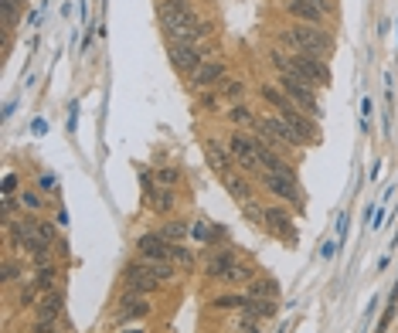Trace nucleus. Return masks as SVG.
<instances>
[{
    "label": "nucleus",
    "instance_id": "nucleus-5",
    "mask_svg": "<svg viewBox=\"0 0 398 333\" xmlns=\"http://www.w3.org/2000/svg\"><path fill=\"white\" fill-rule=\"evenodd\" d=\"M229 153L235 164H242V170L248 174H262V164H259V139L242 133V130H235L229 137Z\"/></svg>",
    "mask_w": 398,
    "mask_h": 333
},
{
    "label": "nucleus",
    "instance_id": "nucleus-13",
    "mask_svg": "<svg viewBox=\"0 0 398 333\" xmlns=\"http://www.w3.org/2000/svg\"><path fill=\"white\" fill-rule=\"evenodd\" d=\"M286 14H290L296 24H317V28H320V21H323V11L313 0H286Z\"/></svg>",
    "mask_w": 398,
    "mask_h": 333
},
{
    "label": "nucleus",
    "instance_id": "nucleus-28",
    "mask_svg": "<svg viewBox=\"0 0 398 333\" xmlns=\"http://www.w3.org/2000/svg\"><path fill=\"white\" fill-rule=\"evenodd\" d=\"M221 95H229V99H242L245 82H239V78H221Z\"/></svg>",
    "mask_w": 398,
    "mask_h": 333
},
{
    "label": "nucleus",
    "instance_id": "nucleus-17",
    "mask_svg": "<svg viewBox=\"0 0 398 333\" xmlns=\"http://www.w3.org/2000/svg\"><path fill=\"white\" fill-rule=\"evenodd\" d=\"M221 181H225V187H229V194L235 197L239 204H245V201H252V184L245 181L242 174H235V170H231V174H225Z\"/></svg>",
    "mask_w": 398,
    "mask_h": 333
},
{
    "label": "nucleus",
    "instance_id": "nucleus-10",
    "mask_svg": "<svg viewBox=\"0 0 398 333\" xmlns=\"http://www.w3.org/2000/svg\"><path fill=\"white\" fill-rule=\"evenodd\" d=\"M140 258H153V262H170V252H174V242H167L160 231H147L137 238Z\"/></svg>",
    "mask_w": 398,
    "mask_h": 333
},
{
    "label": "nucleus",
    "instance_id": "nucleus-6",
    "mask_svg": "<svg viewBox=\"0 0 398 333\" xmlns=\"http://www.w3.org/2000/svg\"><path fill=\"white\" fill-rule=\"evenodd\" d=\"M279 116L293 126V133L303 139V143H320V130H317V120L313 116H306L303 109H296L293 102H286V106L279 109Z\"/></svg>",
    "mask_w": 398,
    "mask_h": 333
},
{
    "label": "nucleus",
    "instance_id": "nucleus-18",
    "mask_svg": "<svg viewBox=\"0 0 398 333\" xmlns=\"http://www.w3.org/2000/svg\"><path fill=\"white\" fill-rule=\"evenodd\" d=\"M147 201H150V208H153L157 214H167L170 208H174V191L160 184V187H153L150 194H147Z\"/></svg>",
    "mask_w": 398,
    "mask_h": 333
},
{
    "label": "nucleus",
    "instance_id": "nucleus-40",
    "mask_svg": "<svg viewBox=\"0 0 398 333\" xmlns=\"http://www.w3.org/2000/svg\"><path fill=\"white\" fill-rule=\"evenodd\" d=\"M160 4H164V0H160Z\"/></svg>",
    "mask_w": 398,
    "mask_h": 333
},
{
    "label": "nucleus",
    "instance_id": "nucleus-26",
    "mask_svg": "<svg viewBox=\"0 0 398 333\" xmlns=\"http://www.w3.org/2000/svg\"><path fill=\"white\" fill-rule=\"evenodd\" d=\"M160 235L174 245L184 242V238H187V221H167V225H160Z\"/></svg>",
    "mask_w": 398,
    "mask_h": 333
},
{
    "label": "nucleus",
    "instance_id": "nucleus-24",
    "mask_svg": "<svg viewBox=\"0 0 398 333\" xmlns=\"http://www.w3.org/2000/svg\"><path fill=\"white\" fill-rule=\"evenodd\" d=\"M143 265L150 269V275L157 279V282H167V279H174V262H153V258H143Z\"/></svg>",
    "mask_w": 398,
    "mask_h": 333
},
{
    "label": "nucleus",
    "instance_id": "nucleus-8",
    "mask_svg": "<svg viewBox=\"0 0 398 333\" xmlns=\"http://www.w3.org/2000/svg\"><path fill=\"white\" fill-rule=\"evenodd\" d=\"M262 187L276 194L279 201H286V204H300L303 201V191H300V184L296 177H283V174H262Z\"/></svg>",
    "mask_w": 398,
    "mask_h": 333
},
{
    "label": "nucleus",
    "instance_id": "nucleus-16",
    "mask_svg": "<svg viewBox=\"0 0 398 333\" xmlns=\"http://www.w3.org/2000/svg\"><path fill=\"white\" fill-rule=\"evenodd\" d=\"M231 273H235V258H231V252H218V255H211V262H208V275H211V279L229 282Z\"/></svg>",
    "mask_w": 398,
    "mask_h": 333
},
{
    "label": "nucleus",
    "instance_id": "nucleus-14",
    "mask_svg": "<svg viewBox=\"0 0 398 333\" xmlns=\"http://www.w3.org/2000/svg\"><path fill=\"white\" fill-rule=\"evenodd\" d=\"M150 313V303H147V296H140V292H126L120 300V319H143Z\"/></svg>",
    "mask_w": 398,
    "mask_h": 333
},
{
    "label": "nucleus",
    "instance_id": "nucleus-12",
    "mask_svg": "<svg viewBox=\"0 0 398 333\" xmlns=\"http://www.w3.org/2000/svg\"><path fill=\"white\" fill-rule=\"evenodd\" d=\"M266 228L273 231L276 238H283V242H296V228H293L290 214L283 211V208H266Z\"/></svg>",
    "mask_w": 398,
    "mask_h": 333
},
{
    "label": "nucleus",
    "instance_id": "nucleus-4",
    "mask_svg": "<svg viewBox=\"0 0 398 333\" xmlns=\"http://www.w3.org/2000/svg\"><path fill=\"white\" fill-rule=\"evenodd\" d=\"M279 89L286 92V99H290L296 109H303L306 116H313V120L323 116L320 102H317V89H313L310 82H303V78H296V75H279Z\"/></svg>",
    "mask_w": 398,
    "mask_h": 333
},
{
    "label": "nucleus",
    "instance_id": "nucleus-3",
    "mask_svg": "<svg viewBox=\"0 0 398 333\" xmlns=\"http://www.w3.org/2000/svg\"><path fill=\"white\" fill-rule=\"evenodd\" d=\"M7 235H11V242H14L17 248H24L28 255L51 252V242L45 238L38 218H17V221H7Z\"/></svg>",
    "mask_w": 398,
    "mask_h": 333
},
{
    "label": "nucleus",
    "instance_id": "nucleus-39",
    "mask_svg": "<svg viewBox=\"0 0 398 333\" xmlns=\"http://www.w3.org/2000/svg\"><path fill=\"white\" fill-rule=\"evenodd\" d=\"M122 333H143V330H140V327H133V330H122Z\"/></svg>",
    "mask_w": 398,
    "mask_h": 333
},
{
    "label": "nucleus",
    "instance_id": "nucleus-15",
    "mask_svg": "<svg viewBox=\"0 0 398 333\" xmlns=\"http://www.w3.org/2000/svg\"><path fill=\"white\" fill-rule=\"evenodd\" d=\"M34 306H38L41 319H58L61 310H65V296H61V289H48V292H41V300Z\"/></svg>",
    "mask_w": 398,
    "mask_h": 333
},
{
    "label": "nucleus",
    "instance_id": "nucleus-7",
    "mask_svg": "<svg viewBox=\"0 0 398 333\" xmlns=\"http://www.w3.org/2000/svg\"><path fill=\"white\" fill-rule=\"evenodd\" d=\"M122 286H126V292H140V296H150V292H157V279L150 275V269L143 265V258H137V262H130L126 265V273H122Z\"/></svg>",
    "mask_w": 398,
    "mask_h": 333
},
{
    "label": "nucleus",
    "instance_id": "nucleus-11",
    "mask_svg": "<svg viewBox=\"0 0 398 333\" xmlns=\"http://www.w3.org/2000/svg\"><path fill=\"white\" fill-rule=\"evenodd\" d=\"M221 78H225V61L204 58V61H201V68L194 72V75H191V85L204 92V89H211V85H218Z\"/></svg>",
    "mask_w": 398,
    "mask_h": 333
},
{
    "label": "nucleus",
    "instance_id": "nucleus-29",
    "mask_svg": "<svg viewBox=\"0 0 398 333\" xmlns=\"http://www.w3.org/2000/svg\"><path fill=\"white\" fill-rule=\"evenodd\" d=\"M157 181L164 184V187H174V184L181 181V170H177V166H160V170H157Z\"/></svg>",
    "mask_w": 398,
    "mask_h": 333
},
{
    "label": "nucleus",
    "instance_id": "nucleus-36",
    "mask_svg": "<svg viewBox=\"0 0 398 333\" xmlns=\"http://www.w3.org/2000/svg\"><path fill=\"white\" fill-rule=\"evenodd\" d=\"M337 255V242H323L320 245V258H334Z\"/></svg>",
    "mask_w": 398,
    "mask_h": 333
},
{
    "label": "nucleus",
    "instance_id": "nucleus-35",
    "mask_svg": "<svg viewBox=\"0 0 398 333\" xmlns=\"http://www.w3.org/2000/svg\"><path fill=\"white\" fill-rule=\"evenodd\" d=\"M21 208H31V211H41V197L38 194H31V191H21Z\"/></svg>",
    "mask_w": 398,
    "mask_h": 333
},
{
    "label": "nucleus",
    "instance_id": "nucleus-22",
    "mask_svg": "<svg viewBox=\"0 0 398 333\" xmlns=\"http://www.w3.org/2000/svg\"><path fill=\"white\" fill-rule=\"evenodd\" d=\"M273 313H276L273 300H252V296H248V303H245V317L262 319V317H273Z\"/></svg>",
    "mask_w": 398,
    "mask_h": 333
},
{
    "label": "nucleus",
    "instance_id": "nucleus-9",
    "mask_svg": "<svg viewBox=\"0 0 398 333\" xmlns=\"http://www.w3.org/2000/svg\"><path fill=\"white\" fill-rule=\"evenodd\" d=\"M167 55H170V65H174L181 75H194L201 68V61H204L198 45H167Z\"/></svg>",
    "mask_w": 398,
    "mask_h": 333
},
{
    "label": "nucleus",
    "instance_id": "nucleus-19",
    "mask_svg": "<svg viewBox=\"0 0 398 333\" xmlns=\"http://www.w3.org/2000/svg\"><path fill=\"white\" fill-rule=\"evenodd\" d=\"M204 150H208V160H211V166L225 177V174H231V153H225L221 147H214V139H208L204 143Z\"/></svg>",
    "mask_w": 398,
    "mask_h": 333
},
{
    "label": "nucleus",
    "instance_id": "nucleus-38",
    "mask_svg": "<svg viewBox=\"0 0 398 333\" xmlns=\"http://www.w3.org/2000/svg\"><path fill=\"white\" fill-rule=\"evenodd\" d=\"M55 187V177L51 174H41V191H51Z\"/></svg>",
    "mask_w": 398,
    "mask_h": 333
},
{
    "label": "nucleus",
    "instance_id": "nucleus-32",
    "mask_svg": "<svg viewBox=\"0 0 398 333\" xmlns=\"http://www.w3.org/2000/svg\"><path fill=\"white\" fill-rule=\"evenodd\" d=\"M231 333H262L259 330V319H256V317H242L235 327H231Z\"/></svg>",
    "mask_w": 398,
    "mask_h": 333
},
{
    "label": "nucleus",
    "instance_id": "nucleus-2",
    "mask_svg": "<svg viewBox=\"0 0 398 333\" xmlns=\"http://www.w3.org/2000/svg\"><path fill=\"white\" fill-rule=\"evenodd\" d=\"M279 38H283L296 55H317V58H327L330 48H334V38H330L323 28H317V24H293V28H286Z\"/></svg>",
    "mask_w": 398,
    "mask_h": 333
},
{
    "label": "nucleus",
    "instance_id": "nucleus-1",
    "mask_svg": "<svg viewBox=\"0 0 398 333\" xmlns=\"http://www.w3.org/2000/svg\"><path fill=\"white\" fill-rule=\"evenodd\" d=\"M269 58L279 68V75H296V78H303V82H310L313 89H327L330 85V68L317 55H296V51L293 55H279V51H273Z\"/></svg>",
    "mask_w": 398,
    "mask_h": 333
},
{
    "label": "nucleus",
    "instance_id": "nucleus-27",
    "mask_svg": "<svg viewBox=\"0 0 398 333\" xmlns=\"http://www.w3.org/2000/svg\"><path fill=\"white\" fill-rule=\"evenodd\" d=\"M245 303H248V296H214L211 300V306L214 310H245Z\"/></svg>",
    "mask_w": 398,
    "mask_h": 333
},
{
    "label": "nucleus",
    "instance_id": "nucleus-31",
    "mask_svg": "<svg viewBox=\"0 0 398 333\" xmlns=\"http://www.w3.org/2000/svg\"><path fill=\"white\" fill-rule=\"evenodd\" d=\"M17 279H21V265H17L14 258L7 255V258H4V282L11 286V282H17Z\"/></svg>",
    "mask_w": 398,
    "mask_h": 333
},
{
    "label": "nucleus",
    "instance_id": "nucleus-21",
    "mask_svg": "<svg viewBox=\"0 0 398 333\" xmlns=\"http://www.w3.org/2000/svg\"><path fill=\"white\" fill-rule=\"evenodd\" d=\"M245 296H252V300H273V296H276V282H273V279H252Z\"/></svg>",
    "mask_w": 398,
    "mask_h": 333
},
{
    "label": "nucleus",
    "instance_id": "nucleus-37",
    "mask_svg": "<svg viewBox=\"0 0 398 333\" xmlns=\"http://www.w3.org/2000/svg\"><path fill=\"white\" fill-rule=\"evenodd\" d=\"M14 187H17V177L7 174V177H4V194H14Z\"/></svg>",
    "mask_w": 398,
    "mask_h": 333
},
{
    "label": "nucleus",
    "instance_id": "nucleus-34",
    "mask_svg": "<svg viewBox=\"0 0 398 333\" xmlns=\"http://www.w3.org/2000/svg\"><path fill=\"white\" fill-rule=\"evenodd\" d=\"M31 333H58V319H34V327H31Z\"/></svg>",
    "mask_w": 398,
    "mask_h": 333
},
{
    "label": "nucleus",
    "instance_id": "nucleus-33",
    "mask_svg": "<svg viewBox=\"0 0 398 333\" xmlns=\"http://www.w3.org/2000/svg\"><path fill=\"white\" fill-rule=\"evenodd\" d=\"M252 279H256V275H252V269H248V265H239V262H235V273H231L229 282L242 286V282H252Z\"/></svg>",
    "mask_w": 398,
    "mask_h": 333
},
{
    "label": "nucleus",
    "instance_id": "nucleus-25",
    "mask_svg": "<svg viewBox=\"0 0 398 333\" xmlns=\"http://www.w3.org/2000/svg\"><path fill=\"white\" fill-rule=\"evenodd\" d=\"M21 7H24V0H4V28L14 31L17 21H21Z\"/></svg>",
    "mask_w": 398,
    "mask_h": 333
},
{
    "label": "nucleus",
    "instance_id": "nucleus-20",
    "mask_svg": "<svg viewBox=\"0 0 398 333\" xmlns=\"http://www.w3.org/2000/svg\"><path fill=\"white\" fill-rule=\"evenodd\" d=\"M34 286L41 289V292L55 289L58 286V269H55V265H38V273H34Z\"/></svg>",
    "mask_w": 398,
    "mask_h": 333
},
{
    "label": "nucleus",
    "instance_id": "nucleus-23",
    "mask_svg": "<svg viewBox=\"0 0 398 333\" xmlns=\"http://www.w3.org/2000/svg\"><path fill=\"white\" fill-rule=\"evenodd\" d=\"M229 120L235 122V126H242V130H245V126H256V122H259L256 116H252V109L245 106V102H235V106L229 109Z\"/></svg>",
    "mask_w": 398,
    "mask_h": 333
},
{
    "label": "nucleus",
    "instance_id": "nucleus-30",
    "mask_svg": "<svg viewBox=\"0 0 398 333\" xmlns=\"http://www.w3.org/2000/svg\"><path fill=\"white\" fill-rule=\"evenodd\" d=\"M191 258H194V255H191V248H187L184 242L174 245V252H170V262H177V265H191Z\"/></svg>",
    "mask_w": 398,
    "mask_h": 333
}]
</instances>
